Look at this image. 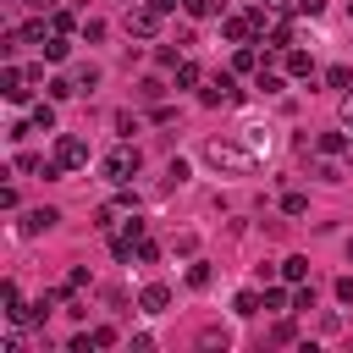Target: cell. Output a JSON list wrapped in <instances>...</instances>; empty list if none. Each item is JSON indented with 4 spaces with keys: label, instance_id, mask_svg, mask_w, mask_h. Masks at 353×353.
<instances>
[{
    "label": "cell",
    "instance_id": "obj_31",
    "mask_svg": "<svg viewBox=\"0 0 353 353\" xmlns=\"http://www.w3.org/2000/svg\"><path fill=\"white\" fill-rule=\"evenodd\" d=\"M138 94H143V99H160L165 88H160V77H143V83H138Z\"/></svg>",
    "mask_w": 353,
    "mask_h": 353
},
{
    "label": "cell",
    "instance_id": "obj_34",
    "mask_svg": "<svg viewBox=\"0 0 353 353\" xmlns=\"http://www.w3.org/2000/svg\"><path fill=\"white\" fill-rule=\"evenodd\" d=\"M336 298H342V303H353V276H342V281H336Z\"/></svg>",
    "mask_w": 353,
    "mask_h": 353
},
{
    "label": "cell",
    "instance_id": "obj_33",
    "mask_svg": "<svg viewBox=\"0 0 353 353\" xmlns=\"http://www.w3.org/2000/svg\"><path fill=\"white\" fill-rule=\"evenodd\" d=\"M292 309H314V292H309L303 281H298V292H292Z\"/></svg>",
    "mask_w": 353,
    "mask_h": 353
},
{
    "label": "cell",
    "instance_id": "obj_37",
    "mask_svg": "<svg viewBox=\"0 0 353 353\" xmlns=\"http://www.w3.org/2000/svg\"><path fill=\"white\" fill-rule=\"evenodd\" d=\"M342 116H347V127H353V99H347V105H342Z\"/></svg>",
    "mask_w": 353,
    "mask_h": 353
},
{
    "label": "cell",
    "instance_id": "obj_19",
    "mask_svg": "<svg viewBox=\"0 0 353 353\" xmlns=\"http://www.w3.org/2000/svg\"><path fill=\"white\" fill-rule=\"evenodd\" d=\"M44 88H50V99H72V94H77V83H72V77H50Z\"/></svg>",
    "mask_w": 353,
    "mask_h": 353
},
{
    "label": "cell",
    "instance_id": "obj_11",
    "mask_svg": "<svg viewBox=\"0 0 353 353\" xmlns=\"http://www.w3.org/2000/svg\"><path fill=\"white\" fill-rule=\"evenodd\" d=\"M39 50H44V61H66V55H72V39H66V33H50Z\"/></svg>",
    "mask_w": 353,
    "mask_h": 353
},
{
    "label": "cell",
    "instance_id": "obj_25",
    "mask_svg": "<svg viewBox=\"0 0 353 353\" xmlns=\"http://www.w3.org/2000/svg\"><path fill=\"white\" fill-rule=\"evenodd\" d=\"M154 61H160V66H176V61H182V44H160Z\"/></svg>",
    "mask_w": 353,
    "mask_h": 353
},
{
    "label": "cell",
    "instance_id": "obj_9",
    "mask_svg": "<svg viewBox=\"0 0 353 353\" xmlns=\"http://www.w3.org/2000/svg\"><path fill=\"white\" fill-rule=\"evenodd\" d=\"M138 303H143V314H165L171 287H160V281H154V287H143V292H138Z\"/></svg>",
    "mask_w": 353,
    "mask_h": 353
},
{
    "label": "cell",
    "instance_id": "obj_23",
    "mask_svg": "<svg viewBox=\"0 0 353 353\" xmlns=\"http://www.w3.org/2000/svg\"><path fill=\"white\" fill-rule=\"evenodd\" d=\"M210 276H215V270H210L204 259H199V265H188V287H210Z\"/></svg>",
    "mask_w": 353,
    "mask_h": 353
},
{
    "label": "cell",
    "instance_id": "obj_6",
    "mask_svg": "<svg viewBox=\"0 0 353 353\" xmlns=\"http://www.w3.org/2000/svg\"><path fill=\"white\" fill-rule=\"evenodd\" d=\"M210 160H215V165H226V171H248V154H243L237 143H221V138L210 143Z\"/></svg>",
    "mask_w": 353,
    "mask_h": 353
},
{
    "label": "cell",
    "instance_id": "obj_16",
    "mask_svg": "<svg viewBox=\"0 0 353 353\" xmlns=\"http://www.w3.org/2000/svg\"><path fill=\"white\" fill-rule=\"evenodd\" d=\"M33 127H44V132H55V99H44V105H33Z\"/></svg>",
    "mask_w": 353,
    "mask_h": 353
},
{
    "label": "cell",
    "instance_id": "obj_10",
    "mask_svg": "<svg viewBox=\"0 0 353 353\" xmlns=\"http://www.w3.org/2000/svg\"><path fill=\"white\" fill-rule=\"evenodd\" d=\"M281 72H287V77H309V72H314V61H309L303 50H281Z\"/></svg>",
    "mask_w": 353,
    "mask_h": 353
},
{
    "label": "cell",
    "instance_id": "obj_8",
    "mask_svg": "<svg viewBox=\"0 0 353 353\" xmlns=\"http://www.w3.org/2000/svg\"><path fill=\"white\" fill-rule=\"evenodd\" d=\"M55 221H61V210H50V204H44V210H28V215H22V237H39V232H50Z\"/></svg>",
    "mask_w": 353,
    "mask_h": 353
},
{
    "label": "cell",
    "instance_id": "obj_17",
    "mask_svg": "<svg viewBox=\"0 0 353 353\" xmlns=\"http://www.w3.org/2000/svg\"><path fill=\"white\" fill-rule=\"evenodd\" d=\"M314 149H320V154H342V149H347V138H342V132H320V138H314Z\"/></svg>",
    "mask_w": 353,
    "mask_h": 353
},
{
    "label": "cell",
    "instance_id": "obj_28",
    "mask_svg": "<svg viewBox=\"0 0 353 353\" xmlns=\"http://www.w3.org/2000/svg\"><path fill=\"white\" fill-rule=\"evenodd\" d=\"M281 210H287V215H303V210H309V199H303V193H287V199H281Z\"/></svg>",
    "mask_w": 353,
    "mask_h": 353
},
{
    "label": "cell",
    "instance_id": "obj_7",
    "mask_svg": "<svg viewBox=\"0 0 353 353\" xmlns=\"http://www.w3.org/2000/svg\"><path fill=\"white\" fill-rule=\"evenodd\" d=\"M265 44H270V50H276V55H281V50H292V22H287V17H281V11H276V17H270V28H265Z\"/></svg>",
    "mask_w": 353,
    "mask_h": 353
},
{
    "label": "cell",
    "instance_id": "obj_32",
    "mask_svg": "<svg viewBox=\"0 0 353 353\" xmlns=\"http://www.w3.org/2000/svg\"><path fill=\"white\" fill-rule=\"evenodd\" d=\"M287 303H292V298H287L281 287H270V292H265V309H287Z\"/></svg>",
    "mask_w": 353,
    "mask_h": 353
},
{
    "label": "cell",
    "instance_id": "obj_3",
    "mask_svg": "<svg viewBox=\"0 0 353 353\" xmlns=\"http://www.w3.org/2000/svg\"><path fill=\"white\" fill-rule=\"evenodd\" d=\"M50 160H55L61 171H77V165H88V143H83L77 132H61V138H55V154H50Z\"/></svg>",
    "mask_w": 353,
    "mask_h": 353
},
{
    "label": "cell",
    "instance_id": "obj_20",
    "mask_svg": "<svg viewBox=\"0 0 353 353\" xmlns=\"http://www.w3.org/2000/svg\"><path fill=\"white\" fill-rule=\"evenodd\" d=\"M182 11H188V17H215L221 0H182Z\"/></svg>",
    "mask_w": 353,
    "mask_h": 353
},
{
    "label": "cell",
    "instance_id": "obj_27",
    "mask_svg": "<svg viewBox=\"0 0 353 353\" xmlns=\"http://www.w3.org/2000/svg\"><path fill=\"white\" fill-rule=\"evenodd\" d=\"M325 83H331V88H347V83H353V72H347V66H331V72H325Z\"/></svg>",
    "mask_w": 353,
    "mask_h": 353
},
{
    "label": "cell",
    "instance_id": "obj_30",
    "mask_svg": "<svg viewBox=\"0 0 353 353\" xmlns=\"http://www.w3.org/2000/svg\"><path fill=\"white\" fill-rule=\"evenodd\" d=\"M94 347H116V325H94Z\"/></svg>",
    "mask_w": 353,
    "mask_h": 353
},
{
    "label": "cell",
    "instance_id": "obj_12",
    "mask_svg": "<svg viewBox=\"0 0 353 353\" xmlns=\"http://www.w3.org/2000/svg\"><path fill=\"white\" fill-rule=\"evenodd\" d=\"M72 83H77V94H94V88H99V66H77Z\"/></svg>",
    "mask_w": 353,
    "mask_h": 353
},
{
    "label": "cell",
    "instance_id": "obj_1",
    "mask_svg": "<svg viewBox=\"0 0 353 353\" xmlns=\"http://www.w3.org/2000/svg\"><path fill=\"white\" fill-rule=\"evenodd\" d=\"M138 165H143V154H138L132 143H121V149H110V154H105V182L127 188V182L138 176Z\"/></svg>",
    "mask_w": 353,
    "mask_h": 353
},
{
    "label": "cell",
    "instance_id": "obj_13",
    "mask_svg": "<svg viewBox=\"0 0 353 353\" xmlns=\"http://www.w3.org/2000/svg\"><path fill=\"white\" fill-rule=\"evenodd\" d=\"M254 88H259V94H281V88H287V77H281V72H270V66H259V83H254Z\"/></svg>",
    "mask_w": 353,
    "mask_h": 353
},
{
    "label": "cell",
    "instance_id": "obj_40",
    "mask_svg": "<svg viewBox=\"0 0 353 353\" xmlns=\"http://www.w3.org/2000/svg\"><path fill=\"white\" fill-rule=\"evenodd\" d=\"M347 11H353V0H347Z\"/></svg>",
    "mask_w": 353,
    "mask_h": 353
},
{
    "label": "cell",
    "instance_id": "obj_14",
    "mask_svg": "<svg viewBox=\"0 0 353 353\" xmlns=\"http://www.w3.org/2000/svg\"><path fill=\"white\" fill-rule=\"evenodd\" d=\"M281 276H287V281L298 287V281L309 276V259H303V254H292V259H281Z\"/></svg>",
    "mask_w": 353,
    "mask_h": 353
},
{
    "label": "cell",
    "instance_id": "obj_26",
    "mask_svg": "<svg viewBox=\"0 0 353 353\" xmlns=\"http://www.w3.org/2000/svg\"><path fill=\"white\" fill-rule=\"evenodd\" d=\"M50 309H55V292H44V298L33 303V325H44V320H50Z\"/></svg>",
    "mask_w": 353,
    "mask_h": 353
},
{
    "label": "cell",
    "instance_id": "obj_24",
    "mask_svg": "<svg viewBox=\"0 0 353 353\" xmlns=\"http://www.w3.org/2000/svg\"><path fill=\"white\" fill-rule=\"evenodd\" d=\"M199 342H204V347H226V342H232V336H226V331H221V325H204V331H199Z\"/></svg>",
    "mask_w": 353,
    "mask_h": 353
},
{
    "label": "cell",
    "instance_id": "obj_35",
    "mask_svg": "<svg viewBox=\"0 0 353 353\" xmlns=\"http://www.w3.org/2000/svg\"><path fill=\"white\" fill-rule=\"evenodd\" d=\"M298 11H303V17H320V11H325V0H298Z\"/></svg>",
    "mask_w": 353,
    "mask_h": 353
},
{
    "label": "cell",
    "instance_id": "obj_22",
    "mask_svg": "<svg viewBox=\"0 0 353 353\" xmlns=\"http://www.w3.org/2000/svg\"><path fill=\"white\" fill-rule=\"evenodd\" d=\"M83 287H88V270H83V265H72V270H66V287H61V292H83Z\"/></svg>",
    "mask_w": 353,
    "mask_h": 353
},
{
    "label": "cell",
    "instance_id": "obj_21",
    "mask_svg": "<svg viewBox=\"0 0 353 353\" xmlns=\"http://www.w3.org/2000/svg\"><path fill=\"white\" fill-rule=\"evenodd\" d=\"M199 83V66L193 61H176V88H193Z\"/></svg>",
    "mask_w": 353,
    "mask_h": 353
},
{
    "label": "cell",
    "instance_id": "obj_4",
    "mask_svg": "<svg viewBox=\"0 0 353 353\" xmlns=\"http://www.w3.org/2000/svg\"><path fill=\"white\" fill-rule=\"evenodd\" d=\"M237 99H243V88L232 83V72H221V77H210L199 88V105H237Z\"/></svg>",
    "mask_w": 353,
    "mask_h": 353
},
{
    "label": "cell",
    "instance_id": "obj_5",
    "mask_svg": "<svg viewBox=\"0 0 353 353\" xmlns=\"http://www.w3.org/2000/svg\"><path fill=\"white\" fill-rule=\"evenodd\" d=\"M0 94H6L11 105H28V94H33V88H28V72H22V66H6V72H0Z\"/></svg>",
    "mask_w": 353,
    "mask_h": 353
},
{
    "label": "cell",
    "instance_id": "obj_2",
    "mask_svg": "<svg viewBox=\"0 0 353 353\" xmlns=\"http://www.w3.org/2000/svg\"><path fill=\"white\" fill-rule=\"evenodd\" d=\"M160 17H165V11H160L154 0H132V11H127V33H132V39H154V33H160Z\"/></svg>",
    "mask_w": 353,
    "mask_h": 353
},
{
    "label": "cell",
    "instance_id": "obj_15",
    "mask_svg": "<svg viewBox=\"0 0 353 353\" xmlns=\"http://www.w3.org/2000/svg\"><path fill=\"white\" fill-rule=\"evenodd\" d=\"M232 66H237V72H254V66H265V61L254 55V44H237V55H232Z\"/></svg>",
    "mask_w": 353,
    "mask_h": 353
},
{
    "label": "cell",
    "instance_id": "obj_38",
    "mask_svg": "<svg viewBox=\"0 0 353 353\" xmlns=\"http://www.w3.org/2000/svg\"><path fill=\"white\" fill-rule=\"evenodd\" d=\"M28 6H50V0H28Z\"/></svg>",
    "mask_w": 353,
    "mask_h": 353
},
{
    "label": "cell",
    "instance_id": "obj_39",
    "mask_svg": "<svg viewBox=\"0 0 353 353\" xmlns=\"http://www.w3.org/2000/svg\"><path fill=\"white\" fill-rule=\"evenodd\" d=\"M347 259H353V237H347Z\"/></svg>",
    "mask_w": 353,
    "mask_h": 353
},
{
    "label": "cell",
    "instance_id": "obj_36",
    "mask_svg": "<svg viewBox=\"0 0 353 353\" xmlns=\"http://www.w3.org/2000/svg\"><path fill=\"white\" fill-rule=\"evenodd\" d=\"M287 6H298V0H265V11H287Z\"/></svg>",
    "mask_w": 353,
    "mask_h": 353
},
{
    "label": "cell",
    "instance_id": "obj_29",
    "mask_svg": "<svg viewBox=\"0 0 353 353\" xmlns=\"http://www.w3.org/2000/svg\"><path fill=\"white\" fill-rule=\"evenodd\" d=\"M154 259H160V243L143 237V243H138V265H154Z\"/></svg>",
    "mask_w": 353,
    "mask_h": 353
},
{
    "label": "cell",
    "instance_id": "obj_18",
    "mask_svg": "<svg viewBox=\"0 0 353 353\" xmlns=\"http://www.w3.org/2000/svg\"><path fill=\"white\" fill-rule=\"evenodd\" d=\"M232 309L248 320V314H259V309H265V298H259V292H237V303H232Z\"/></svg>",
    "mask_w": 353,
    "mask_h": 353
}]
</instances>
